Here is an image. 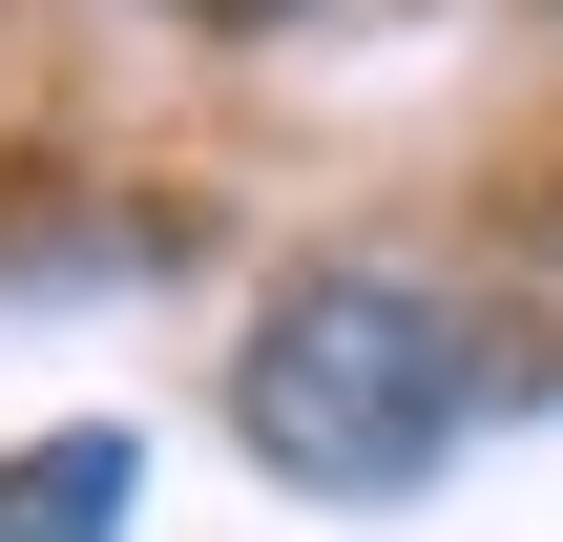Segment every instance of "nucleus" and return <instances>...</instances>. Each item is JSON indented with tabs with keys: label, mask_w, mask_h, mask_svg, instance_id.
I'll use <instances>...</instances> for the list:
<instances>
[{
	"label": "nucleus",
	"mask_w": 563,
	"mask_h": 542,
	"mask_svg": "<svg viewBox=\"0 0 563 542\" xmlns=\"http://www.w3.org/2000/svg\"><path fill=\"white\" fill-rule=\"evenodd\" d=\"M460 418H481V334H460L418 272H376V251L292 272V292L251 313V355H230V439H251L292 501H418V480L460 460Z\"/></svg>",
	"instance_id": "1"
},
{
	"label": "nucleus",
	"mask_w": 563,
	"mask_h": 542,
	"mask_svg": "<svg viewBox=\"0 0 563 542\" xmlns=\"http://www.w3.org/2000/svg\"><path fill=\"white\" fill-rule=\"evenodd\" d=\"M125 501H146V439L125 418H63V439L0 460V542H125Z\"/></svg>",
	"instance_id": "2"
},
{
	"label": "nucleus",
	"mask_w": 563,
	"mask_h": 542,
	"mask_svg": "<svg viewBox=\"0 0 563 542\" xmlns=\"http://www.w3.org/2000/svg\"><path fill=\"white\" fill-rule=\"evenodd\" d=\"M167 21H292V0H167Z\"/></svg>",
	"instance_id": "3"
}]
</instances>
